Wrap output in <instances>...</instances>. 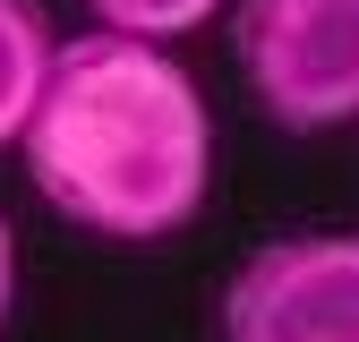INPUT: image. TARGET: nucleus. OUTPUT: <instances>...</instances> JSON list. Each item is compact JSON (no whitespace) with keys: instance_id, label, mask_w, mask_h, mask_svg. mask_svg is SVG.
<instances>
[{"instance_id":"obj_1","label":"nucleus","mask_w":359,"mask_h":342,"mask_svg":"<svg viewBox=\"0 0 359 342\" xmlns=\"http://www.w3.org/2000/svg\"><path fill=\"white\" fill-rule=\"evenodd\" d=\"M26 180L60 223L95 240H171L214 189V111L197 77L146 34H69L26 120Z\"/></svg>"},{"instance_id":"obj_2","label":"nucleus","mask_w":359,"mask_h":342,"mask_svg":"<svg viewBox=\"0 0 359 342\" xmlns=\"http://www.w3.org/2000/svg\"><path fill=\"white\" fill-rule=\"evenodd\" d=\"M231 60L257 111L291 137L359 120V0H240Z\"/></svg>"},{"instance_id":"obj_3","label":"nucleus","mask_w":359,"mask_h":342,"mask_svg":"<svg viewBox=\"0 0 359 342\" xmlns=\"http://www.w3.org/2000/svg\"><path fill=\"white\" fill-rule=\"evenodd\" d=\"M214 342H359V231H283L240 256Z\"/></svg>"},{"instance_id":"obj_4","label":"nucleus","mask_w":359,"mask_h":342,"mask_svg":"<svg viewBox=\"0 0 359 342\" xmlns=\"http://www.w3.org/2000/svg\"><path fill=\"white\" fill-rule=\"evenodd\" d=\"M52 18L43 0H0V146L26 137V120L43 103V77H52Z\"/></svg>"},{"instance_id":"obj_5","label":"nucleus","mask_w":359,"mask_h":342,"mask_svg":"<svg viewBox=\"0 0 359 342\" xmlns=\"http://www.w3.org/2000/svg\"><path fill=\"white\" fill-rule=\"evenodd\" d=\"M95 9V26L111 34H146V43H171V34H197L222 0H86Z\"/></svg>"},{"instance_id":"obj_6","label":"nucleus","mask_w":359,"mask_h":342,"mask_svg":"<svg viewBox=\"0 0 359 342\" xmlns=\"http://www.w3.org/2000/svg\"><path fill=\"white\" fill-rule=\"evenodd\" d=\"M9 299H18V240H9V214H0V325H9Z\"/></svg>"}]
</instances>
